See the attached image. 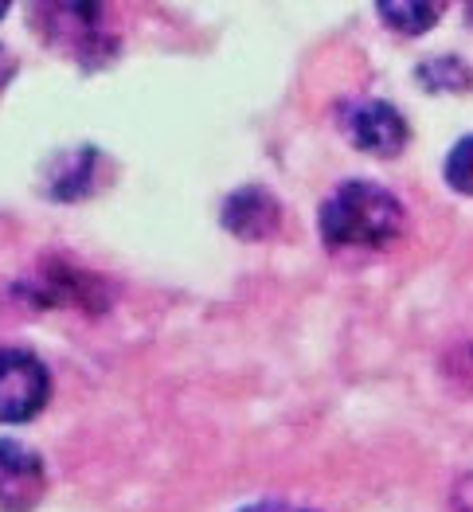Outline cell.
Masks as SVG:
<instances>
[{"label":"cell","mask_w":473,"mask_h":512,"mask_svg":"<svg viewBox=\"0 0 473 512\" xmlns=\"http://www.w3.org/2000/svg\"><path fill=\"white\" fill-rule=\"evenodd\" d=\"M403 204L372 180H344L321 204V239L329 251H380L403 231Z\"/></svg>","instance_id":"obj_1"},{"label":"cell","mask_w":473,"mask_h":512,"mask_svg":"<svg viewBox=\"0 0 473 512\" xmlns=\"http://www.w3.org/2000/svg\"><path fill=\"white\" fill-rule=\"evenodd\" d=\"M32 24L40 28L43 43L59 47L63 55H75L86 71H98L118 51V43L102 28L98 4H40L32 12Z\"/></svg>","instance_id":"obj_2"},{"label":"cell","mask_w":473,"mask_h":512,"mask_svg":"<svg viewBox=\"0 0 473 512\" xmlns=\"http://www.w3.org/2000/svg\"><path fill=\"white\" fill-rule=\"evenodd\" d=\"M51 399V372L36 352L4 344L0 348V423L16 427L36 419Z\"/></svg>","instance_id":"obj_3"},{"label":"cell","mask_w":473,"mask_h":512,"mask_svg":"<svg viewBox=\"0 0 473 512\" xmlns=\"http://www.w3.org/2000/svg\"><path fill=\"white\" fill-rule=\"evenodd\" d=\"M337 122L341 133L360 149V153H372V157H395L407 149V118L380 98H344L337 106Z\"/></svg>","instance_id":"obj_4"},{"label":"cell","mask_w":473,"mask_h":512,"mask_svg":"<svg viewBox=\"0 0 473 512\" xmlns=\"http://www.w3.org/2000/svg\"><path fill=\"white\" fill-rule=\"evenodd\" d=\"M47 493V470L36 450L0 438V512H32Z\"/></svg>","instance_id":"obj_5"},{"label":"cell","mask_w":473,"mask_h":512,"mask_svg":"<svg viewBox=\"0 0 473 512\" xmlns=\"http://www.w3.org/2000/svg\"><path fill=\"white\" fill-rule=\"evenodd\" d=\"M219 219L239 239H270L282 223V208L266 188H239L223 200Z\"/></svg>","instance_id":"obj_6"},{"label":"cell","mask_w":473,"mask_h":512,"mask_svg":"<svg viewBox=\"0 0 473 512\" xmlns=\"http://www.w3.org/2000/svg\"><path fill=\"white\" fill-rule=\"evenodd\" d=\"M98 169V153L94 149H75L67 157H59L51 165V180H47V196L51 200H79L90 192V172Z\"/></svg>","instance_id":"obj_7"},{"label":"cell","mask_w":473,"mask_h":512,"mask_svg":"<svg viewBox=\"0 0 473 512\" xmlns=\"http://www.w3.org/2000/svg\"><path fill=\"white\" fill-rule=\"evenodd\" d=\"M442 4H427V0H384L380 4V20L399 36H423L430 24H438Z\"/></svg>","instance_id":"obj_8"},{"label":"cell","mask_w":473,"mask_h":512,"mask_svg":"<svg viewBox=\"0 0 473 512\" xmlns=\"http://www.w3.org/2000/svg\"><path fill=\"white\" fill-rule=\"evenodd\" d=\"M419 83L430 90H462V86H470V71H466V63L442 55V59H427L419 67Z\"/></svg>","instance_id":"obj_9"},{"label":"cell","mask_w":473,"mask_h":512,"mask_svg":"<svg viewBox=\"0 0 473 512\" xmlns=\"http://www.w3.org/2000/svg\"><path fill=\"white\" fill-rule=\"evenodd\" d=\"M446 184L462 196H473V133L462 137L446 157Z\"/></svg>","instance_id":"obj_10"},{"label":"cell","mask_w":473,"mask_h":512,"mask_svg":"<svg viewBox=\"0 0 473 512\" xmlns=\"http://www.w3.org/2000/svg\"><path fill=\"white\" fill-rule=\"evenodd\" d=\"M454 509L458 512H473V473H466L454 489Z\"/></svg>","instance_id":"obj_11"},{"label":"cell","mask_w":473,"mask_h":512,"mask_svg":"<svg viewBox=\"0 0 473 512\" xmlns=\"http://www.w3.org/2000/svg\"><path fill=\"white\" fill-rule=\"evenodd\" d=\"M239 512H313V509H301V505H290V501H255L247 509Z\"/></svg>","instance_id":"obj_12"},{"label":"cell","mask_w":473,"mask_h":512,"mask_svg":"<svg viewBox=\"0 0 473 512\" xmlns=\"http://www.w3.org/2000/svg\"><path fill=\"white\" fill-rule=\"evenodd\" d=\"M12 67H16V63H12V55L0 47V90H4V83L12 79Z\"/></svg>","instance_id":"obj_13"},{"label":"cell","mask_w":473,"mask_h":512,"mask_svg":"<svg viewBox=\"0 0 473 512\" xmlns=\"http://www.w3.org/2000/svg\"><path fill=\"white\" fill-rule=\"evenodd\" d=\"M4 12H8V4H0V16H4Z\"/></svg>","instance_id":"obj_14"}]
</instances>
